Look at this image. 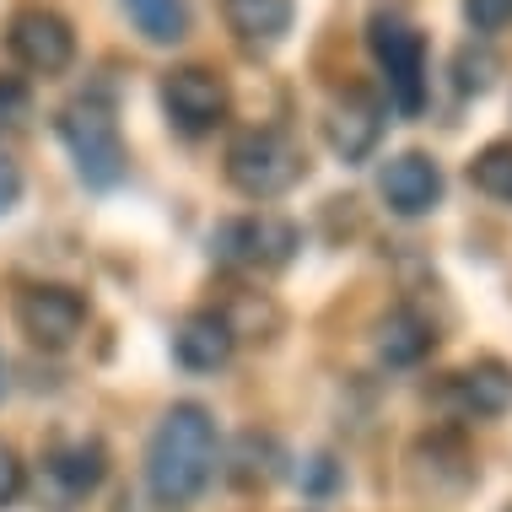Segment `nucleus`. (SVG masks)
Here are the masks:
<instances>
[{"label":"nucleus","instance_id":"3","mask_svg":"<svg viewBox=\"0 0 512 512\" xmlns=\"http://www.w3.org/2000/svg\"><path fill=\"white\" fill-rule=\"evenodd\" d=\"M308 173V157L286 130H270V124H254V130L232 135L227 146V178L232 189L248 200H275Z\"/></svg>","mask_w":512,"mask_h":512},{"label":"nucleus","instance_id":"19","mask_svg":"<svg viewBox=\"0 0 512 512\" xmlns=\"http://www.w3.org/2000/svg\"><path fill=\"white\" fill-rule=\"evenodd\" d=\"M33 114V92L22 76H0V130H22Z\"/></svg>","mask_w":512,"mask_h":512},{"label":"nucleus","instance_id":"21","mask_svg":"<svg viewBox=\"0 0 512 512\" xmlns=\"http://www.w3.org/2000/svg\"><path fill=\"white\" fill-rule=\"evenodd\" d=\"M27 486V464L17 459V448L11 442H0V507H11Z\"/></svg>","mask_w":512,"mask_h":512},{"label":"nucleus","instance_id":"13","mask_svg":"<svg viewBox=\"0 0 512 512\" xmlns=\"http://www.w3.org/2000/svg\"><path fill=\"white\" fill-rule=\"evenodd\" d=\"M453 405H459L464 415H480V421L507 415L512 410V367L502 362V356L469 362L459 378H453Z\"/></svg>","mask_w":512,"mask_h":512},{"label":"nucleus","instance_id":"24","mask_svg":"<svg viewBox=\"0 0 512 512\" xmlns=\"http://www.w3.org/2000/svg\"><path fill=\"white\" fill-rule=\"evenodd\" d=\"M507 512H512V507H507Z\"/></svg>","mask_w":512,"mask_h":512},{"label":"nucleus","instance_id":"6","mask_svg":"<svg viewBox=\"0 0 512 512\" xmlns=\"http://www.w3.org/2000/svg\"><path fill=\"white\" fill-rule=\"evenodd\" d=\"M108 480V448L103 437H54L44 448V502L54 512H76Z\"/></svg>","mask_w":512,"mask_h":512},{"label":"nucleus","instance_id":"18","mask_svg":"<svg viewBox=\"0 0 512 512\" xmlns=\"http://www.w3.org/2000/svg\"><path fill=\"white\" fill-rule=\"evenodd\" d=\"M453 71H459V92H464V98H475V92H491V81H496V54L464 44L459 60H453Z\"/></svg>","mask_w":512,"mask_h":512},{"label":"nucleus","instance_id":"17","mask_svg":"<svg viewBox=\"0 0 512 512\" xmlns=\"http://www.w3.org/2000/svg\"><path fill=\"white\" fill-rule=\"evenodd\" d=\"M469 184L480 189V195L512 205V141H491L475 151V162H469Z\"/></svg>","mask_w":512,"mask_h":512},{"label":"nucleus","instance_id":"12","mask_svg":"<svg viewBox=\"0 0 512 512\" xmlns=\"http://www.w3.org/2000/svg\"><path fill=\"white\" fill-rule=\"evenodd\" d=\"M232 345H238V329H232V318L216 313V308H200V313H189L184 324H178L173 356H178V362H184L189 372H216V367L232 362Z\"/></svg>","mask_w":512,"mask_h":512},{"label":"nucleus","instance_id":"8","mask_svg":"<svg viewBox=\"0 0 512 512\" xmlns=\"http://www.w3.org/2000/svg\"><path fill=\"white\" fill-rule=\"evenodd\" d=\"M162 108H168L173 130L189 135V141H200V135H211L221 119H227V81H221L211 65H178V71L162 76Z\"/></svg>","mask_w":512,"mask_h":512},{"label":"nucleus","instance_id":"11","mask_svg":"<svg viewBox=\"0 0 512 512\" xmlns=\"http://www.w3.org/2000/svg\"><path fill=\"white\" fill-rule=\"evenodd\" d=\"M324 135H329V146H335L345 162H362V157H372V146H378V135H383V103L372 98V92L351 87V92H345V98H340L335 108H329Z\"/></svg>","mask_w":512,"mask_h":512},{"label":"nucleus","instance_id":"20","mask_svg":"<svg viewBox=\"0 0 512 512\" xmlns=\"http://www.w3.org/2000/svg\"><path fill=\"white\" fill-rule=\"evenodd\" d=\"M464 17L475 33H502L512 27V0H464Z\"/></svg>","mask_w":512,"mask_h":512},{"label":"nucleus","instance_id":"15","mask_svg":"<svg viewBox=\"0 0 512 512\" xmlns=\"http://www.w3.org/2000/svg\"><path fill=\"white\" fill-rule=\"evenodd\" d=\"M221 17L243 44H275L292 27V0H221Z\"/></svg>","mask_w":512,"mask_h":512},{"label":"nucleus","instance_id":"4","mask_svg":"<svg viewBox=\"0 0 512 512\" xmlns=\"http://www.w3.org/2000/svg\"><path fill=\"white\" fill-rule=\"evenodd\" d=\"M367 49L378 60L389 98L399 114H421L426 108V33L410 27L399 11H372L367 22Z\"/></svg>","mask_w":512,"mask_h":512},{"label":"nucleus","instance_id":"14","mask_svg":"<svg viewBox=\"0 0 512 512\" xmlns=\"http://www.w3.org/2000/svg\"><path fill=\"white\" fill-rule=\"evenodd\" d=\"M432 345H437V329H432V318H426V313L389 308L378 318V356L389 367H415L421 356H432Z\"/></svg>","mask_w":512,"mask_h":512},{"label":"nucleus","instance_id":"1","mask_svg":"<svg viewBox=\"0 0 512 512\" xmlns=\"http://www.w3.org/2000/svg\"><path fill=\"white\" fill-rule=\"evenodd\" d=\"M216 421L205 405H173L146 442V486L162 507H189L216 475Z\"/></svg>","mask_w":512,"mask_h":512},{"label":"nucleus","instance_id":"22","mask_svg":"<svg viewBox=\"0 0 512 512\" xmlns=\"http://www.w3.org/2000/svg\"><path fill=\"white\" fill-rule=\"evenodd\" d=\"M17 200H22V168L6 157V151H0V216H6Z\"/></svg>","mask_w":512,"mask_h":512},{"label":"nucleus","instance_id":"10","mask_svg":"<svg viewBox=\"0 0 512 512\" xmlns=\"http://www.w3.org/2000/svg\"><path fill=\"white\" fill-rule=\"evenodd\" d=\"M378 189H383V200H389L394 216H426V211H437V200H442V168L426 151H399V157L383 162Z\"/></svg>","mask_w":512,"mask_h":512},{"label":"nucleus","instance_id":"9","mask_svg":"<svg viewBox=\"0 0 512 512\" xmlns=\"http://www.w3.org/2000/svg\"><path fill=\"white\" fill-rule=\"evenodd\" d=\"M17 324L22 335L44 351H65L81 324H87V297L71 286H22L17 292Z\"/></svg>","mask_w":512,"mask_h":512},{"label":"nucleus","instance_id":"5","mask_svg":"<svg viewBox=\"0 0 512 512\" xmlns=\"http://www.w3.org/2000/svg\"><path fill=\"white\" fill-rule=\"evenodd\" d=\"M297 243H302V232L286 216H270V211L232 216L211 232V254L232 270H281V265H292Z\"/></svg>","mask_w":512,"mask_h":512},{"label":"nucleus","instance_id":"16","mask_svg":"<svg viewBox=\"0 0 512 512\" xmlns=\"http://www.w3.org/2000/svg\"><path fill=\"white\" fill-rule=\"evenodd\" d=\"M124 11L151 44H178L189 33V0H124Z\"/></svg>","mask_w":512,"mask_h":512},{"label":"nucleus","instance_id":"23","mask_svg":"<svg viewBox=\"0 0 512 512\" xmlns=\"http://www.w3.org/2000/svg\"><path fill=\"white\" fill-rule=\"evenodd\" d=\"M0 389H6V362H0Z\"/></svg>","mask_w":512,"mask_h":512},{"label":"nucleus","instance_id":"7","mask_svg":"<svg viewBox=\"0 0 512 512\" xmlns=\"http://www.w3.org/2000/svg\"><path fill=\"white\" fill-rule=\"evenodd\" d=\"M6 49L17 65H27V71L60 76L65 65L76 60V27L54 6H44V0H27V6H17L6 22Z\"/></svg>","mask_w":512,"mask_h":512},{"label":"nucleus","instance_id":"2","mask_svg":"<svg viewBox=\"0 0 512 512\" xmlns=\"http://www.w3.org/2000/svg\"><path fill=\"white\" fill-rule=\"evenodd\" d=\"M54 124H60V141L71 151L76 173L92 189H114L130 173V151H124V135H119V119H114V103L108 98H98V92L71 98Z\"/></svg>","mask_w":512,"mask_h":512}]
</instances>
